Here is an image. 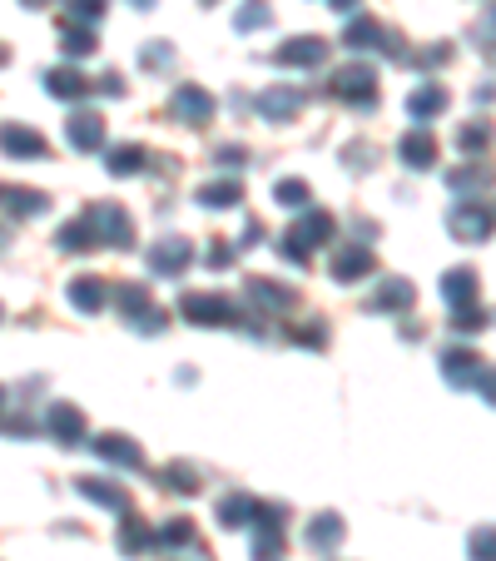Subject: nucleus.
<instances>
[{"mask_svg": "<svg viewBox=\"0 0 496 561\" xmlns=\"http://www.w3.org/2000/svg\"><path fill=\"white\" fill-rule=\"evenodd\" d=\"M199 204H209V209H229V204H239V184H234V179L204 184V189H199Z\"/></svg>", "mask_w": 496, "mask_h": 561, "instance_id": "nucleus-25", "label": "nucleus"}, {"mask_svg": "<svg viewBox=\"0 0 496 561\" xmlns=\"http://www.w3.org/2000/svg\"><path fill=\"white\" fill-rule=\"evenodd\" d=\"M308 542H313V552H333L338 542H343V522L328 512V517H318L313 527H308Z\"/></svg>", "mask_w": 496, "mask_h": 561, "instance_id": "nucleus-21", "label": "nucleus"}, {"mask_svg": "<svg viewBox=\"0 0 496 561\" xmlns=\"http://www.w3.org/2000/svg\"><path fill=\"white\" fill-rule=\"evenodd\" d=\"M45 85H50V95H55V100H75V95H85V80H80L75 70H50V75H45Z\"/></svg>", "mask_w": 496, "mask_h": 561, "instance_id": "nucleus-24", "label": "nucleus"}, {"mask_svg": "<svg viewBox=\"0 0 496 561\" xmlns=\"http://www.w3.org/2000/svg\"><path fill=\"white\" fill-rule=\"evenodd\" d=\"M80 219L90 224V239H95V249H100V244H110V249H129V244H134V224L124 219L115 204H95V209H85Z\"/></svg>", "mask_w": 496, "mask_h": 561, "instance_id": "nucleus-1", "label": "nucleus"}, {"mask_svg": "<svg viewBox=\"0 0 496 561\" xmlns=\"http://www.w3.org/2000/svg\"><path fill=\"white\" fill-rule=\"evenodd\" d=\"M407 303H412V288L402 279H392L382 293H372V308H407Z\"/></svg>", "mask_w": 496, "mask_h": 561, "instance_id": "nucleus-29", "label": "nucleus"}, {"mask_svg": "<svg viewBox=\"0 0 496 561\" xmlns=\"http://www.w3.org/2000/svg\"><path fill=\"white\" fill-rule=\"evenodd\" d=\"M447 224H452V234H457L462 244H482V239L492 234V214H487V204H477V199L457 204Z\"/></svg>", "mask_w": 496, "mask_h": 561, "instance_id": "nucleus-5", "label": "nucleus"}, {"mask_svg": "<svg viewBox=\"0 0 496 561\" xmlns=\"http://www.w3.org/2000/svg\"><path fill=\"white\" fill-rule=\"evenodd\" d=\"M273 194H278V204H288V209H303V204H308V184H303V179H278Z\"/></svg>", "mask_w": 496, "mask_h": 561, "instance_id": "nucleus-30", "label": "nucleus"}, {"mask_svg": "<svg viewBox=\"0 0 496 561\" xmlns=\"http://www.w3.org/2000/svg\"><path fill=\"white\" fill-rule=\"evenodd\" d=\"M95 452L105 457V462H120V467H139L144 457H139V447L129 442V437H100L95 442Z\"/></svg>", "mask_w": 496, "mask_h": 561, "instance_id": "nucleus-18", "label": "nucleus"}, {"mask_svg": "<svg viewBox=\"0 0 496 561\" xmlns=\"http://www.w3.org/2000/svg\"><path fill=\"white\" fill-rule=\"evenodd\" d=\"M442 105H447V95H442L437 85H422V90L407 95V115H412V120H427V115H437Z\"/></svg>", "mask_w": 496, "mask_h": 561, "instance_id": "nucleus-20", "label": "nucleus"}, {"mask_svg": "<svg viewBox=\"0 0 496 561\" xmlns=\"http://www.w3.org/2000/svg\"><path fill=\"white\" fill-rule=\"evenodd\" d=\"M318 60H323V40H313V35L288 40V45L278 50V65H318Z\"/></svg>", "mask_w": 496, "mask_h": 561, "instance_id": "nucleus-16", "label": "nucleus"}, {"mask_svg": "<svg viewBox=\"0 0 496 561\" xmlns=\"http://www.w3.org/2000/svg\"><path fill=\"white\" fill-rule=\"evenodd\" d=\"M442 293H447V303H452L457 313H467V308L477 303V279H472L467 269H452L447 283H442Z\"/></svg>", "mask_w": 496, "mask_h": 561, "instance_id": "nucleus-12", "label": "nucleus"}, {"mask_svg": "<svg viewBox=\"0 0 496 561\" xmlns=\"http://www.w3.org/2000/svg\"><path fill=\"white\" fill-rule=\"evenodd\" d=\"M75 487H80V497H90V502H100V507H110V512H129L124 487H110L105 477H80Z\"/></svg>", "mask_w": 496, "mask_h": 561, "instance_id": "nucleus-11", "label": "nucleus"}, {"mask_svg": "<svg viewBox=\"0 0 496 561\" xmlns=\"http://www.w3.org/2000/svg\"><path fill=\"white\" fill-rule=\"evenodd\" d=\"M0 403H5V388H0Z\"/></svg>", "mask_w": 496, "mask_h": 561, "instance_id": "nucleus-39", "label": "nucleus"}, {"mask_svg": "<svg viewBox=\"0 0 496 561\" xmlns=\"http://www.w3.org/2000/svg\"><path fill=\"white\" fill-rule=\"evenodd\" d=\"M60 40H65V55H90V50H95V35H90V30H75V25H70Z\"/></svg>", "mask_w": 496, "mask_h": 561, "instance_id": "nucleus-33", "label": "nucleus"}, {"mask_svg": "<svg viewBox=\"0 0 496 561\" xmlns=\"http://www.w3.org/2000/svg\"><path fill=\"white\" fill-rule=\"evenodd\" d=\"M268 20V10H263V0H248V10L239 15V30H258Z\"/></svg>", "mask_w": 496, "mask_h": 561, "instance_id": "nucleus-35", "label": "nucleus"}, {"mask_svg": "<svg viewBox=\"0 0 496 561\" xmlns=\"http://www.w3.org/2000/svg\"><path fill=\"white\" fill-rule=\"evenodd\" d=\"M189 259H194V249H189L184 239H164V244L149 254V269H154V274H164V279H174V274H184V269H189Z\"/></svg>", "mask_w": 496, "mask_h": 561, "instance_id": "nucleus-6", "label": "nucleus"}, {"mask_svg": "<svg viewBox=\"0 0 496 561\" xmlns=\"http://www.w3.org/2000/svg\"><path fill=\"white\" fill-rule=\"evenodd\" d=\"M65 254H75V249H95V239H90V224L85 219H70L65 229H60V239H55Z\"/></svg>", "mask_w": 496, "mask_h": 561, "instance_id": "nucleus-26", "label": "nucleus"}, {"mask_svg": "<svg viewBox=\"0 0 496 561\" xmlns=\"http://www.w3.org/2000/svg\"><path fill=\"white\" fill-rule=\"evenodd\" d=\"M45 432H50L55 442H80V437H85V418H80L75 408L55 403V408L45 413Z\"/></svg>", "mask_w": 496, "mask_h": 561, "instance_id": "nucleus-9", "label": "nucleus"}, {"mask_svg": "<svg viewBox=\"0 0 496 561\" xmlns=\"http://www.w3.org/2000/svg\"><path fill=\"white\" fill-rule=\"evenodd\" d=\"M253 517H258V502H253V497H239V492H234V497L219 502V522L234 527V532H239V527H253Z\"/></svg>", "mask_w": 496, "mask_h": 561, "instance_id": "nucleus-15", "label": "nucleus"}, {"mask_svg": "<svg viewBox=\"0 0 496 561\" xmlns=\"http://www.w3.org/2000/svg\"><path fill=\"white\" fill-rule=\"evenodd\" d=\"M0 149H5V154H20V159H30V154L40 159V154H45V140L30 135V130H20V125H5V130H0Z\"/></svg>", "mask_w": 496, "mask_h": 561, "instance_id": "nucleus-13", "label": "nucleus"}, {"mask_svg": "<svg viewBox=\"0 0 496 561\" xmlns=\"http://www.w3.org/2000/svg\"><path fill=\"white\" fill-rule=\"evenodd\" d=\"M75 15H85V20H95V15H100V0H75Z\"/></svg>", "mask_w": 496, "mask_h": 561, "instance_id": "nucleus-37", "label": "nucleus"}, {"mask_svg": "<svg viewBox=\"0 0 496 561\" xmlns=\"http://www.w3.org/2000/svg\"><path fill=\"white\" fill-rule=\"evenodd\" d=\"M115 308H120L124 323H134L139 333H154V328H164V308H154V303H149V293H144L139 283H124L120 293H115Z\"/></svg>", "mask_w": 496, "mask_h": 561, "instance_id": "nucleus-2", "label": "nucleus"}, {"mask_svg": "<svg viewBox=\"0 0 496 561\" xmlns=\"http://www.w3.org/2000/svg\"><path fill=\"white\" fill-rule=\"evenodd\" d=\"M258 110H263L268 120H288V115H298V95H288V90L278 95V90H273V95L258 100Z\"/></svg>", "mask_w": 496, "mask_h": 561, "instance_id": "nucleus-27", "label": "nucleus"}, {"mask_svg": "<svg viewBox=\"0 0 496 561\" xmlns=\"http://www.w3.org/2000/svg\"><path fill=\"white\" fill-rule=\"evenodd\" d=\"M397 154H402L412 169H427V164L437 159V144H432V135H427V130H412L407 140L397 144Z\"/></svg>", "mask_w": 496, "mask_h": 561, "instance_id": "nucleus-14", "label": "nucleus"}, {"mask_svg": "<svg viewBox=\"0 0 496 561\" xmlns=\"http://www.w3.org/2000/svg\"><path fill=\"white\" fill-rule=\"evenodd\" d=\"M472 557H477V561H492V532H487V527L472 537Z\"/></svg>", "mask_w": 496, "mask_h": 561, "instance_id": "nucleus-36", "label": "nucleus"}, {"mask_svg": "<svg viewBox=\"0 0 496 561\" xmlns=\"http://www.w3.org/2000/svg\"><path fill=\"white\" fill-rule=\"evenodd\" d=\"M169 110H174L179 120H189V125H204V120L214 115V100H209L199 85H184V90L174 95V105H169Z\"/></svg>", "mask_w": 496, "mask_h": 561, "instance_id": "nucleus-8", "label": "nucleus"}, {"mask_svg": "<svg viewBox=\"0 0 496 561\" xmlns=\"http://www.w3.org/2000/svg\"><path fill=\"white\" fill-rule=\"evenodd\" d=\"M164 487H169V492H194V487H199V472H194V467H169V472H164Z\"/></svg>", "mask_w": 496, "mask_h": 561, "instance_id": "nucleus-32", "label": "nucleus"}, {"mask_svg": "<svg viewBox=\"0 0 496 561\" xmlns=\"http://www.w3.org/2000/svg\"><path fill=\"white\" fill-rule=\"evenodd\" d=\"M45 194L40 189H20V184H0V209L15 214V219H30V214H45Z\"/></svg>", "mask_w": 496, "mask_h": 561, "instance_id": "nucleus-7", "label": "nucleus"}, {"mask_svg": "<svg viewBox=\"0 0 496 561\" xmlns=\"http://www.w3.org/2000/svg\"><path fill=\"white\" fill-rule=\"evenodd\" d=\"M30 5H35V0H30Z\"/></svg>", "mask_w": 496, "mask_h": 561, "instance_id": "nucleus-40", "label": "nucleus"}, {"mask_svg": "<svg viewBox=\"0 0 496 561\" xmlns=\"http://www.w3.org/2000/svg\"><path fill=\"white\" fill-rule=\"evenodd\" d=\"M120 547L134 557V552H144V547H154V532L144 527V522H124V537H120Z\"/></svg>", "mask_w": 496, "mask_h": 561, "instance_id": "nucleus-31", "label": "nucleus"}, {"mask_svg": "<svg viewBox=\"0 0 496 561\" xmlns=\"http://www.w3.org/2000/svg\"><path fill=\"white\" fill-rule=\"evenodd\" d=\"M333 10H353V0H333Z\"/></svg>", "mask_w": 496, "mask_h": 561, "instance_id": "nucleus-38", "label": "nucleus"}, {"mask_svg": "<svg viewBox=\"0 0 496 561\" xmlns=\"http://www.w3.org/2000/svg\"><path fill=\"white\" fill-rule=\"evenodd\" d=\"M333 90L343 95V100H363V110L372 105V70L368 65H348L338 80H333Z\"/></svg>", "mask_w": 496, "mask_h": 561, "instance_id": "nucleus-10", "label": "nucleus"}, {"mask_svg": "<svg viewBox=\"0 0 496 561\" xmlns=\"http://www.w3.org/2000/svg\"><path fill=\"white\" fill-rule=\"evenodd\" d=\"M372 269V254L368 249H343V254H338V259H333V279H363V274H368Z\"/></svg>", "mask_w": 496, "mask_h": 561, "instance_id": "nucleus-19", "label": "nucleus"}, {"mask_svg": "<svg viewBox=\"0 0 496 561\" xmlns=\"http://www.w3.org/2000/svg\"><path fill=\"white\" fill-rule=\"evenodd\" d=\"M184 318H194V323H204V328H219V323H239V308L224 298V293H189L184 303Z\"/></svg>", "mask_w": 496, "mask_h": 561, "instance_id": "nucleus-3", "label": "nucleus"}, {"mask_svg": "<svg viewBox=\"0 0 496 561\" xmlns=\"http://www.w3.org/2000/svg\"><path fill=\"white\" fill-rule=\"evenodd\" d=\"M139 164H144V149L139 144L110 149V174H139Z\"/></svg>", "mask_w": 496, "mask_h": 561, "instance_id": "nucleus-28", "label": "nucleus"}, {"mask_svg": "<svg viewBox=\"0 0 496 561\" xmlns=\"http://www.w3.org/2000/svg\"><path fill=\"white\" fill-rule=\"evenodd\" d=\"M248 298H253V303H263V308H288V303H293V293H288V288H273L268 279H248Z\"/></svg>", "mask_w": 496, "mask_h": 561, "instance_id": "nucleus-23", "label": "nucleus"}, {"mask_svg": "<svg viewBox=\"0 0 496 561\" xmlns=\"http://www.w3.org/2000/svg\"><path fill=\"white\" fill-rule=\"evenodd\" d=\"M70 303H75V308H85V313L105 308V279H75L70 283Z\"/></svg>", "mask_w": 496, "mask_h": 561, "instance_id": "nucleus-22", "label": "nucleus"}, {"mask_svg": "<svg viewBox=\"0 0 496 561\" xmlns=\"http://www.w3.org/2000/svg\"><path fill=\"white\" fill-rule=\"evenodd\" d=\"M100 140H105V120L100 115H75L70 120V144L75 149H100Z\"/></svg>", "mask_w": 496, "mask_h": 561, "instance_id": "nucleus-17", "label": "nucleus"}, {"mask_svg": "<svg viewBox=\"0 0 496 561\" xmlns=\"http://www.w3.org/2000/svg\"><path fill=\"white\" fill-rule=\"evenodd\" d=\"M372 40H382V30H377L372 20H358V25H348V45H353V50H368Z\"/></svg>", "mask_w": 496, "mask_h": 561, "instance_id": "nucleus-34", "label": "nucleus"}, {"mask_svg": "<svg viewBox=\"0 0 496 561\" xmlns=\"http://www.w3.org/2000/svg\"><path fill=\"white\" fill-rule=\"evenodd\" d=\"M442 373H447V383H457V388H482V398H492V378H487V368H482L477 353H447V358H442Z\"/></svg>", "mask_w": 496, "mask_h": 561, "instance_id": "nucleus-4", "label": "nucleus"}]
</instances>
